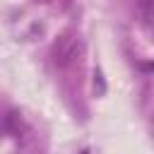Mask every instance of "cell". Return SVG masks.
Instances as JSON below:
<instances>
[{
  "label": "cell",
  "mask_w": 154,
  "mask_h": 154,
  "mask_svg": "<svg viewBox=\"0 0 154 154\" xmlns=\"http://www.w3.org/2000/svg\"><path fill=\"white\" fill-rule=\"evenodd\" d=\"M77 51H79V46H77V41H75L72 36H60V38L55 41V46H53L55 65H60V67L70 65V63H72V58L77 55Z\"/></svg>",
  "instance_id": "1"
},
{
  "label": "cell",
  "mask_w": 154,
  "mask_h": 154,
  "mask_svg": "<svg viewBox=\"0 0 154 154\" xmlns=\"http://www.w3.org/2000/svg\"><path fill=\"white\" fill-rule=\"evenodd\" d=\"M137 10L144 19H152L154 17V0H140L137 2Z\"/></svg>",
  "instance_id": "2"
}]
</instances>
